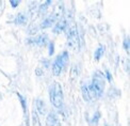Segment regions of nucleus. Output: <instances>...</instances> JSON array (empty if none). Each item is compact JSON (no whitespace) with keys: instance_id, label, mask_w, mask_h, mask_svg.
<instances>
[{"instance_id":"nucleus-7","label":"nucleus","mask_w":130,"mask_h":126,"mask_svg":"<svg viewBox=\"0 0 130 126\" xmlns=\"http://www.w3.org/2000/svg\"><path fill=\"white\" fill-rule=\"evenodd\" d=\"M36 109H37V111H39V113L42 114V116H44V114L46 113L47 109H46V106H45V103L42 100L36 101Z\"/></svg>"},{"instance_id":"nucleus-17","label":"nucleus","mask_w":130,"mask_h":126,"mask_svg":"<svg viewBox=\"0 0 130 126\" xmlns=\"http://www.w3.org/2000/svg\"><path fill=\"white\" fill-rule=\"evenodd\" d=\"M10 3L12 4L13 8H16V7H17V5L19 4V1H10Z\"/></svg>"},{"instance_id":"nucleus-19","label":"nucleus","mask_w":130,"mask_h":126,"mask_svg":"<svg viewBox=\"0 0 130 126\" xmlns=\"http://www.w3.org/2000/svg\"><path fill=\"white\" fill-rule=\"evenodd\" d=\"M107 76H108V79L111 81V80H112V77H111V74H110L109 71H107Z\"/></svg>"},{"instance_id":"nucleus-14","label":"nucleus","mask_w":130,"mask_h":126,"mask_svg":"<svg viewBox=\"0 0 130 126\" xmlns=\"http://www.w3.org/2000/svg\"><path fill=\"white\" fill-rule=\"evenodd\" d=\"M77 76H78V67L76 66V65H73L72 69H70V78L75 79Z\"/></svg>"},{"instance_id":"nucleus-2","label":"nucleus","mask_w":130,"mask_h":126,"mask_svg":"<svg viewBox=\"0 0 130 126\" xmlns=\"http://www.w3.org/2000/svg\"><path fill=\"white\" fill-rule=\"evenodd\" d=\"M67 45L69 49H72L73 51H79L80 49V41H79V35L77 31V27L72 26L69 28L68 35H67Z\"/></svg>"},{"instance_id":"nucleus-21","label":"nucleus","mask_w":130,"mask_h":126,"mask_svg":"<svg viewBox=\"0 0 130 126\" xmlns=\"http://www.w3.org/2000/svg\"><path fill=\"white\" fill-rule=\"evenodd\" d=\"M0 3H1V2H0Z\"/></svg>"},{"instance_id":"nucleus-20","label":"nucleus","mask_w":130,"mask_h":126,"mask_svg":"<svg viewBox=\"0 0 130 126\" xmlns=\"http://www.w3.org/2000/svg\"><path fill=\"white\" fill-rule=\"evenodd\" d=\"M41 73L43 74V71L41 72V69H40V68H37V69H36V74H37V75H41Z\"/></svg>"},{"instance_id":"nucleus-4","label":"nucleus","mask_w":130,"mask_h":126,"mask_svg":"<svg viewBox=\"0 0 130 126\" xmlns=\"http://www.w3.org/2000/svg\"><path fill=\"white\" fill-rule=\"evenodd\" d=\"M92 86L95 89L96 93H97V96H100L104 92L105 89V77L102 73L100 72H96L94 78H93V82H92Z\"/></svg>"},{"instance_id":"nucleus-6","label":"nucleus","mask_w":130,"mask_h":126,"mask_svg":"<svg viewBox=\"0 0 130 126\" xmlns=\"http://www.w3.org/2000/svg\"><path fill=\"white\" fill-rule=\"evenodd\" d=\"M57 124V117L55 113L50 112L46 119V126H55Z\"/></svg>"},{"instance_id":"nucleus-11","label":"nucleus","mask_w":130,"mask_h":126,"mask_svg":"<svg viewBox=\"0 0 130 126\" xmlns=\"http://www.w3.org/2000/svg\"><path fill=\"white\" fill-rule=\"evenodd\" d=\"M88 92H89V96H90V100H95V98H97L98 96H97V93L95 91V89L93 88V86H90L88 87Z\"/></svg>"},{"instance_id":"nucleus-3","label":"nucleus","mask_w":130,"mask_h":126,"mask_svg":"<svg viewBox=\"0 0 130 126\" xmlns=\"http://www.w3.org/2000/svg\"><path fill=\"white\" fill-rule=\"evenodd\" d=\"M67 61H68V53H67V51H64L57 58V60L52 65V73H53V75L55 76L60 75L61 71H62V67L67 63Z\"/></svg>"},{"instance_id":"nucleus-1","label":"nucleus","mask_w":130,"mask_h":126,"mask_svg":"<svg viewBox=\"0 0 130 126\" xmlns=\"http://www.w3.org/2000/svg\"><path fill=\"white\" fill-rule=\"evenodd\" d=\"M50 102L56 108H61L63 105V93H62V88L58 82H55L52 85L50 93H49Z\"/></svg>"},{"instance_id":"nucleus-9","label":"nucleus","mask_w":130,"mask_h":126,"mask_svg":"<svg viewBox=\"0 0 130 126\" xmlns=\"http://www.w3.org/2000/svg\"><path fill=\"white\" fill-rule=\"evenodd\" d=\"M27 23V17H26V15L23 14V13H19L17 16H16V18H15V24H17V25H24Z\"/></svg>"},{"instance_id":"nucleus-8","label":"nucleus","mask_w":130,"mask_h":126,"mask_svg":"<svg viewBox=\"0 0 130 126\" xmlns=\"http://www.w3.org/2000/svg\"><path fill=\"white\" fill-rule=\"evenodd\" d=\"M35 44H37V45H40V46H45L46 45V42H47V35L46 34H42L40 35L37 39H35L33 41Z\"/></svg>"},{"instance_id":"nucleus-15","label":"nucleus","mask_w":130,"mask_h":126,"mask_svg":"<svg viewBox=\"0 0 130 126\" xmlns=\"http://www.w3.org/2000/svg\"><path fill=\"white\" fill-rule=\"evenodd\" d=\"M37 31H39V27L35 26V25H33V26H30V28H29V30H28V33H29L30 35H33V34L37 33Z\"/></svg>"},{"instance_id":"nucleus-5","label":"nucleus","mask_w":130,"mask_h":126,"mask_svg":"<svg viewBox=\"0 0 130 126\" xmlns=\"http://www.w3.org/2000/svg\"><path fill=\"white\" fill-rule=\"evenodd\" d=\"M65 28H66V20L61 19L60 21H58V24L56 25L55 28H53V32H55V33H61Z\"/></svg>"},{"instance_id":"nucleus-18","label":"nucleus","mask_w":130,"mask_h":126,"mask_svg":"<svg viewBox=\"0 0 130 126\" xmlns=\"http://www.w3.org/2000/svg\"><path fill=\"white\" fill-rule=\"evenodd\" d=\"M49 54L51 56V54H53V43L50 42V50H49Z\"/></svg>"},{"instance_id":"nucleus-12","label":"nucleus","mask_w":130,"mask_h":126,"mask_svg":"<svg viewBox=\"0 0 130 126\" xmlns=\"http://www.w3.org/2000/svg\"><path fill=\"white\" fill-rule=\"evenodd\" d=\"M102 53H104V46H100V47H98L96 49V51H95V60L96 61H98V60L100 59Z\"/></svg>"},{"instance_id":"nucleus-16","label":"nucleus","mask_w":130,"mask_h":126,"mask_svg":"<svg viewBox=\"0 0 130 126\" xmlns=\"http://www.w3.org/2000/svg\"><path fill=\"white\" fill-rule=\"evenodd\" d=\"M124 48H125L127 51H129V37H127V39H125V41H124Z\"/></svg>"},{"instance_id":"nucleus-10","label":"nucleus","mask_w":130,"mask_h":126,"mask_svg":"<svg viewBox=\"0 0 130 126\" xmlns=\"http://www.w3.org/2000/svg\"><path fill=\"white\" fill-rule=\"evenodd\" d=\"M32 125L33 126H42L40 122V118L39 114L36 111H32Z\"/></svg>"},{"instance_id":"nucleus-13","label":"nucleus","mask_w":130,"mask_h":126,"mask_svg":"<svg viewBox=\"0 0 130 126\" xmlns=\"http://www.w3.org/2000/svg\"><path fill=\"white\" fill-rule=\"evenodd\" d=\"M81 90H82L83 98H84L86 102H89V101H90V96H89V92H88V87H86L85 85H83L82 88H81Z\"/></svg>"}]
</instances>
